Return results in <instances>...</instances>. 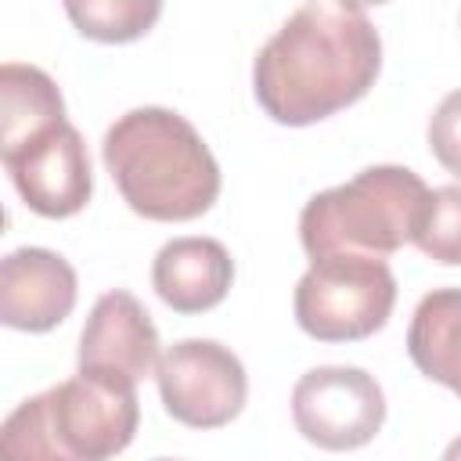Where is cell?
<instances>
[{
    "mask_svg": "<svg viewBox=\"0 0 461 461\" xmlns=\"http://www.w3.org/2000/svg\"><path fill=\"white\" fill-rule=\"evenodd\" d=\"M407 353L425 378L461 396V288H436L418 303Z\"/></svg>",
    "mask_w": 461,
    "mask_h": 461,
    "instance_id": "obj_12",
    "label": "cell"
},
{
    "mask_svg": "<svg viewBox=\"0 0 461 461\" xmlns=\"http://www.w3.org/2000/svg\"><path fill=\"white\" fill-rule=\"evenodd\" d=\"M414 245L443 267H461V184H443L429 191Z\"/></svg>",
    "mask_w": 461,
    "mask_h": 461,
    "instance_id": "obj_15",
    "label": "cell"
},
{
    "mask_svg": "<svg viewBox=\"0 0 461 461\" xmlns=\"http://www.w3.org/2000/svg\"><path fill=\"white\" fill-rule=\"evenodd\" d=\"M4 166L22 202L47 220L76 216L94 194L86 144L68 122H58L14 151H4Z\"/></svg>",
    "mask_w": 461,
    "mask_h": 461,
    "instance_id": "obj_8",
    "label": "cell"
},
{
    "mask_svg": "<svg viewBox=\"0 0 461 461\" xmlns=\"http://www.w3.org/2000/svg\"><path fill=\"white\" fill-rule=\"evenodd\" d=\"M79 36L94 43H133L162 14V0H61Z\"/></svg>",
    "mask_w": 461,
    "mask_h": 461,
    "instance_id": "obj_14",
    "label": "cell"
},
{
    "mask_svg": "<svg viewBox=\"0 0 461 461\" xmlns=\"http://www.w3.org/2000/svg\"><path fill=\"white\" fill-rule=\"evenodd\" d=\"M429 202L425 180L407 166H371L349 184L328 187L303 205L299 238L310 259L360 252L389 256L414 241Z\"/></svg>",
    "mask_w": 461,
    "mask_h": 461,
    "instance_id": "obj_4",
    "label": "cell"
},
{
    "mask_svg": "<svg viewBox=\"0 0 461 461\" xmlns=\"http://www.w3.org/2000/svg\"><path fill=\"white\" fill-rule=\"evenodd\" d=\"M292 421L324 450H357L378 436L385 393L364 367H313L292 389Z\"/></svg>",
    "mask_w": 461,
    "mask_h": 461,
    "instance_id": "obj_7",
    "label": "cell"
},
{
    "mask_svg": "<svg viewBox=\"0 0 461 461\" xmlns=\"http://www.w3.org/2000/svg\"><path fill=\"white\" fill-rule=\"evenodd\" d=\"M429 148L436 162L461 180V90L447 94L429 119Z\"/></svg>",
    "mask_w": 461,
    "mask_h": 461,
    "instance_id": "obj_16",
    "label": "cell"
},
{
    "mask_svg": "<svg viewBox=\"0 0 461 461\" xmlns=\"http://www.w3.org/2000/svg\"><path fill=\"white\" fill-rule=\"evenodd\" d=\"M393 306L396 277L382 256H321L295 285V321L317 342L367 339L385 328Z\"/></svg>",
    "mask_w": 461,
    "mask_h": 461,
    "instance_id": "obj_5",
    "label": "cell"
},
{
    "mask_svg": "<svg viewBox=\"0 0 461 461\" xmlns=\"http://www.w3.org/2000/svg\"><path fill=\"white\" fill-rule=\"evenodd\" d=\"M382 72V36L360 7L303 4L256 54L252 90L281 126H310L360 101Z\"/></svg>",
    "mask_w": 461,
    "mask_h": 461,
    "instance_id": "obj_1",
    "label": "cell"
},
{
    "mask_svg": "<svg viewBox=\"0 0 461 461\" xmlns=\"http://www.w3.org/2000/svg\"><path fill=\"white\" fill-rule=\"evenodd\" d=\"M162 407L187 429H220L234 421L249 396L241 360L212 339L173 342L155 367Z\"/></svg>",
    "mask_w": 461,
    "mask_h": 461,
    "instance_id": "obj_6",
    "label": "cell"
},
{
    "mask_svg": "<svg viewBox=\"0 0 461 461\" xmlns=\"http://www.w3.org/2000/svg\"><path fill=\"white\" fill-rule=\"evenodd\" d=\"M79 367L140 382L158 367V331L137 295L104 292L79 335Z\"/></svg>",
    "mask_w": 461,
    "mask_h": 461,
    "instance_id": "obj_10",
    "label": "cell"
},
{
    "mask_svg": "<svg viewBox=\"0 0 461 461\" xmlns=\"http://www.w3.org/2000/svg\"><path fill=\"white\" fill-rule=\"evenodd\" d=\"M58 122H65V97L58 83L36 65L7 61L0 68V155Z\"/></svg>",
    "mask_w": 461,
    "mask_h": 461,
    "instance_id": "obj_13",
    "label": "cell"
},
{
    "mask_svg": "<svg viewBox=\"0 0 461 461\" xmlns=\"http://www.w3.org/2000/svg\"><path fill=\"white\" fill-rule=\"evenodd\" d=\"M335 4H346V7H371V4H385V0H335Z\"/></svg>",
    "mask_w": 461,
    "mask_h": 461,
    "instance_id": "obj_17",
    "label": "cell"
},
{
    "mask_svg": "<svg viewBox=\"0 0 461 461\" xmlns=\"http://www.w3.org/2000/svg\"><path fill=\"white\" fill-rule=\"evenodd\" d=\"M230 281L234 259L216 238H173L151 263V285L176 313H205L220 306Z\"/></svg>",
    "mask_w": 461,
    "mask_h": 461,
    "instance_id": "obj_11",
    "label": "cell"
},
{
    "mask_svg": "<svg viewBox=\"0 0 461 461\" xmlns=\"http://www.w3.org/2000/svg\"><path fill=\"white\" fill-rule=\"evenodd\" d=\"M137 421L133 378L79 367L76 378L18 403L0 429V443L22 461H104L130 447Z\"/></svg>",
    "mask_w": 461,
    "mask_h": 461,
    "instance_id": "obj_3",
    "label": "cell"
},
{
    "mask_svg": "<svg viewBox=\"0 0 461 461\" xmlns=\"http://www.w3.org/2000/svg\"><path fill=\"white\" fill-rule=\"evenodd\" d=\"M122 202L158 223H184L212 209L220 166L202 133L169 108H133L119 115L101 144Z\"/></svg>",
    "mask_w": 461,
    "mask_h": 461,
    "instance_id": "obj_2",
    "label": "cell"
},
{
    "mask_svg": "<svg viewBox=\"0 0 461 461\" xmlns=\"http://www.w3.org/2000/svg\"><path fill=\"white\" fill-rule=\"evenodd\" d=\"M450 454H461V443H454V447H450Z\"/></svg>",
    "mask_w": 461,
    "mask_h": 461,
    "instance_id": "obj_18",
    "label": "cell"
},
{
    "mask_svg": "<svg viewBox=\"0 0 461 461\" xmlns=\"http://www.w3.org/2000/svg\"><path fill=\"white\" fill-rule=\"evenodd\" d=\"M76 270L50 249H14L0 263V321L18 331H50L76 306Z\"/></svg>",
    "mask_w": 461,
    "mask_h": 461,
    "instance_id": "obj_9",
    "label": "cell"
}]
</instances>
